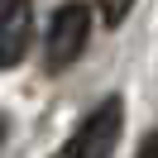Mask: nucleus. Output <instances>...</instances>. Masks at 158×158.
<instances>
[{"label":"nucleus","mask_w":158,"mask_h":158,"mask_svg":"<svg viewBox=\"0 0 158 158\" xmlns=\"http://www.w3.org/2000/svg\"><path fill=\"white\" fill-rule=\"evenodd\" d=\"M86 34H91V5H81V0H67L62 10L53 15L48 39H43V48H48V72L72 67V62L81 58V48H86Z\"/></svg>","instance_id":"nucleus-1"},{"label":"nucleus","mask_w":158,"mask_h":158,"mask_svg":"<svg viewBox=\"0 0 158 158\" xmlns=\"http://www.w3.org/2000/svg\"><path fill=\"white\" fill-rule=\"evenodd\" d=\"M120 125H125V106H120V96H110V101H101L86 115V125L67 144H72L77 158H110L115 153V139H120Z\"/></svg>","instance_id":"nucleus-2"},{"label":"nucleus","mask_w":158,"mask_h":158,"mask_svg":"<svg viewBox=\"0 0 158 158\" xmlns=\"http://www.w3.org/2000/svg\"><path fill=\"white\" fill-rule=\"evenodd\" d=\"M29 34H34V10L29 0H10L0 10V67H15L29 48Z\"/></svg>","instance_id":"nucleus-3"},{"label":"nucleus","mask_w":158,"mask_h":158,"mask_svg":"<svg viewBox=\"0 0 158 158\" xmlns=\"http://www.w3.org/2000/svg\"><path fill=\"white\" fill-rule=\"evenodd\" d=\"M129 5H134V0H101V15H106V24H125Z\"/></svg>","instance_id":"nucleus-4"},{"label":"nucleus","mask_w":158,"mask_h":158,"mask_svg":"<svg viewBox=\"0 0 158 158\" xmlns=\"http://www.w3.org/2000/svg\"><path fill=\"white\" fill-rule=\"evenodd\" d=\"M139 158H158V134L144 139V148H139Z\"/></svg>","instance_id":"nucleus-5"},{"label":"nucleus","mask_w":158,"mask_h":158,"mask_svg":"<svg viewBox=\"0 0 158 158\" xmlns=\"http://www.w3.org/2000/svg\"><path fill=\"white\" fill-rule=\"evenodd\" d=\"M58 158H77V153H72V144H62V153H58Z\"/></svg>","instance_id":"nucleus-6"},{"label":"nucleus","mask_w":158,"mask_h":158,"mask_svg":"<svg viewBox=\"0 0 158 158\" xmlns=\"http://www.w3.org/2000/svg\"><path fill=\"white\" fill-rule=\"evenodd\" d=\"M0 148H5V115H0Z\"/></svg>","instance_id":"nucleus-7"},{"label":"nucleus","mask_w":158,"mask_h":158,"mask_svg":"<svg viewBox=\"0 0 158 158\" xmlns=\"http://www.w3.org/2000/svg\"><path fill=\"white\" fill-rule=\"evenodd\" d=\"M5 5H10V0H0V10H5Z\"/></svg>","instance_id":"nucleus-8"}]
</instances>
